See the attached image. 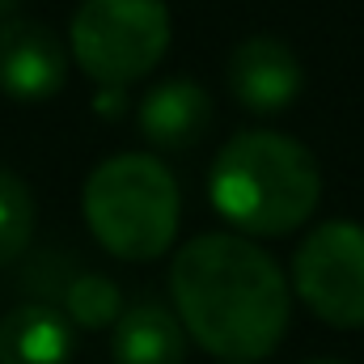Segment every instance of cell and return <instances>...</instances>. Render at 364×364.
<instances>
[{
  "mask_svg": "<svg viewBox=\"0 0 364 364\" xmlns=\"http://www.w3.org/2000/svg\"><path fill=\"white\" fill-rule=\"evenodd\" d=\"M182 331L225 364L267 360L292 318V288L272 255L242 233H199L170 263Z\"/></svg>",
  "mask_w": 364,
  "mask_h": 364,
  "instance_id": "1",
  "label": "cell"
},
{
  "mask_svg": "<svg viewBox=\"0 0 364 364\" xmlns=\"http://www.w3.org/2000/svg\"><path fill=\"white\" fill-rule=\"evenodd\" d=\"M208 199L242 237H288L314 216L322 170L292 136L237 132L212 161Z\"/></svg>",
  "mask_w": 364,
  "mask_h": 364,
  "instance_id": "2",
  "label": "cell"
},
{
  "mask_svg": "<svg viewBox=\"0 0 364 364\" xmlns=\"http://www.w3.org/2000/svg\"><path fill=\"white\" fill-rule=\"evenodd\" d=\"M81 208L97 246L123 263H153L178 237V182L153 153H119L93 166Z\"/></svg>",
  "mask_w": 364,
  "mask_h": 364,
  "instance_id": "3",
  "label": "cell"
},
{
  "mask_svg": "<svg viewBox=\"0 0 364 364\" xmlns=\"http://www.w3.org/2000/svg\"><path fill=\"white\" fill-rule=\"evenodd\" d=\"M68 47L90 81L102 90H127L170 51V9L166 0H81L68 26Z\"/></svg>",
  "mask_w": 364,
  "mask_h": 364,
  "instance_id": "4",
  "label": "cell"
},
{
  "mask_svg": "<svg viewBox=\"0 0 364 364\" xmlns=\"http://www.w3.org/2000/svg\"><path fill=\"white\" fill-rule=\"evenodd\" d=\"M292 288L301 305L335 326L360 331L364 326V225L356 220H326L292 255Z\"/></svg>",
  "mask_w": 364,
  "mask_h": 364,
  "instance_id": "5",
  "label": "cell"
},
{
  "mask_svg": "<svg viewBox=\"0 0 364 364\" xmlns=\"http://www.w3.org/2000/svg\"><path fill=\"white\" fill-rule=\"evenodd\" d=\"M68 85V51L60 34L30 17L0 21V93L13 102H51Z\"/></svg>",
  "mask_w": 364,
  "mask_h": 364,
  "instance_id": "6",
  "label": "cell"
},
{
  "mask_svg": "<svg viewBox=\"0 0 364 364\" xmlns=\"http://www.w3.org/2000/svg\"><path fill=\"white\" fill-rule=\"evenodd\" d=\"M305 90L301 55L275 38V34H250L229 55V93L255 110V114H279Z\"/></svg>",
  "mask_w": 364,
  "mask_h": 364,
  "instance_id": "7",
  "label": "cell"
},
{
  "mask_svg": "<svg viewBox=\"0 0 364 364\" xmlns=\"http://www.w3.org/2000/svg\"><path fill=\"white\" fill-rule=\"evenodd\" d=\"M136 123H140V136L161 149V153H186L195 149L208 127H212V97L203 85L195 81H161L157 90L144 93L140 110H136Z\"/></svg>",
  "mask_w": 364,
  "mask_h": 364,
  "instance_id": "8",
  "label": "cell"
},
{
  "mask_svg": "<svg viewBox=\"0 0 364 364\" xmlns=\"http://www.w3.org/2000/svg\"><path fill=\"white\" fill-rule=\"evenodd\" d=\"M77 348V326L64 309L26 301L0 318V364H68Z\"/></svg>",
  "mask_w": 364,
  "mask_h": 364,
  "instance_id": "9",
  "label": "cell"
},
{
  "mask_svg": "<svg viewBox=\"0 0 364 364\" xmlns=\"http://www.w3.org/2000/svg\"><path fill=\"white\" fill-rule=\"evenodd\" d=\"M114 364H182L186 360V331L178 314L161 301H140L119 314L110 335Z\"/></svg>",
  "mask_w": 364,
  "mask_h": 364,
  "instance_id": "10",
  "label": "cell"
},
{
  "mask_svg": "<svg viewBox=\"0 0 364 364\" xmlns=\"http://www.w3.org/2000/svg\"><path fill=\"white\" fill-rule=\"evenodd\" d=\"M119 314H123V292H119L114 279H106V275H97V272H85V275H77V279H68V288H64V318L73 326H81V331H106V326L119 322Z\"/></svg>",
  "mask_w": 364,
  "mask_h": 364,
  "instance_id": "11",
  "label": "cell"
},
{
  "mask_svg": "<svg viewBox=\"0 0 364 364\" xmlns=\"http://www.w3.org/2000/svg\"><path fill=\"white\" fill-rule=\"evenodd\" d=\"M34 237V195L9 166H0V267L17 263Z\"/></svg>",
  "mask_w": 364,
  "mask_h": 364,
  "instance_id": "12",
  "label": "cell"
},
{
  "mask_svg": "<svg viewBox=\"0 0 364 364\" xmlns=\"http://www.w3.org/2000/svg\"><path fill=\"white\" fill-rule=\"evenodd\" d=\"M309 364H343V360H309Z\"/></svg>",
  "mask_w": 364,
  "mask_h": 364,
  "instance_id": "13",
  "label": "cell"
}]
</instances>
